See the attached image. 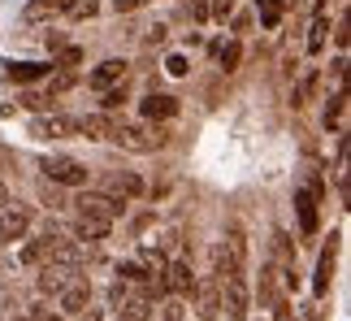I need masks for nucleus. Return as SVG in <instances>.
<instances>
[{"label":"nucleus","instance_id":"f257e3e1","mask_svg":"<svg viewBox=\"0 0 351 321\" xmlns=\"http://www.w3.org/2000/svg\"><path fill=\"white\" fill-rule=\"evenodd\" d=\"M217 309H226V321H247L252 296H247V283H243V274L221 278V283H217Z\"/></svg>","mask_w":351,"mask_h":321},{"label":"nucleus","instance_id":"f03ea898","mask_svg":"<svg viewBox=\"0 0 351 321\" xmlns=\"http://www.w3.org/2000/svg\"><path fill=\"white\" fill-rule=\"evenodd\" d=\"M117 148H126V152H152L165 143V130H156V135H147V130L139 126H126V122H113V135H109Z\"/></svg>","mask_w":351,"mask_h":321},{"label":"nucleus","instance_id":"7ed1b4c3","mask_svg":"<svg viewBox=\"0 0 351 321\" xmlns=\"http://www.w3.org/2000/svg\"><path fill=\"white\" fill-rule=\"evenodd\" d=\"M39 169H44V178L61 182V187H83L87 182V165H83V160H74V156H48Z\"/></svg>","mask_w":351,"mask_h":321},{"label":"nucleus","instance_id":"20e7f679","mask_svg":"<svg viewBox=\"0 0 351 321\" xmlns=\"http://www.w3.org/2000/svg\"><path fill=\"white\" fill-rule=\"evenodd\" d=\"M74 209H78V217L117 222V213H121V200H113V195H96V191H83V195L74 200Z\"/></svg>","mask_w":351,"mask_h":321},{"label":"nucleus","instance_id":"39448f33","mask_svg":"<svg viewBox=\"0 0 351 321\" xmlns=\"http://www.w3.org/2000/svg\"><path fill=\"white\" fill-rule=\"evenodd\" d=\"M31 135L35 139H70L78 135V117H61V113H44L31 122Z\"/></svg>","mask_w":351,"mask_h":321},{"label":"nucleus","instance_id":"423d86ee","mask_svg":"<svg viewBox=\"0 0 351 321\" xmlns=\"http://www.w3.org/2000/svg\"><path fill=\"white\" fill-rule=\"evenodd\" d=\"M160 287L173 291V296H191V291H195V274H191V265H186V261H165Z\"/></svg>","mask_w":351,"mask_h":321},{"label":"nucleus","instance_id":"0eeeda50","mask_svg":"<svg viewBox=\"0 0 351 321\" xmlns=\"http://www.w3.org/2000/svg\"><path fill=\"white\" fill-rule=\"evenodd\" d=\"M87 304H91L87 278H70V283L61 287V309H65V313H87Z\"/></svg>","mask_w":351,"mask_h":321},{"label":"nucleus","instance_id":"6e6552de","mask_svg":"<svg viewBox=\"0 0 351 321\" xmlns=\"http://www.w3.org/2000/svg\"><path fill=\"white\" fill-rule=\"evenodd\" d=\"M317 195H321V187H304L300 195H295V209H300V226H304V235H313L317 230Z\"/></svg>","mask_w":351,"mask_h":321},{"label":"nucleus","instance_id":"1a4fd4ad","mask_svg":"<svg viewBox=\"0 0 351 321\" xmlns=\"http://www.w3.org/2000/svg\"><path fill=\"white\" fill-rule=\"evenodd\" d=\"M139 109H143V117H152V122H165V117L178 113V100L165 96V91H152V96H147V100L139 104Z\"/></svg>","mask_w":351,"mask_h":321},{"label":"nucleus","instance_id":"9d476101","mask_svg":"<svg viewBox=\"0 0 351 321\" xmlns=\"http://www.w3.org/2000/svg\"><path fill=\"white\" fill-rule=\"evenodd\" d=\"M195 313H199V321H213L217 317V283H195Z\"/></svg>","mask_w":351,"mask_h":321},{"label":"nucleus","instance_id":"9b49d317","mask_svg":"<svg viewBox=\"0 0 351 321\" xmlns=\"http://www.w3.org/2000/svg\"><path fill=\"white\" fill-rule=\"evenodd\" d=\"M78 135H83V139H109V135H113V117H109V113L78 117Z\"/></svg>","mask_w":351,"mask_h":321},{"label":"nucleus","instance_id":"f8f14e48","mask_svg":"<svg viewBox=\"0 0 351 321\" xmlns=\"http://www.w3.org/2000/svg\"><path fill=\"white\" fill-rule=\"evenodd\" d=\"M26 226H31V217H26V209H5V213H0V230H5V243H9V239H22L26 235Z\"/></svg>","mask_w":351,"mask_h":321},{"label":"nucleus","instance_id":"ddd939ff","mask_svg":"<svg viewBox=\"0 0 351 321\" xmlns=\"http://www.w3.org/2000/svg\"><path fill=\"white\" fill-rule=\"evenodd\" d=\"M65 283H70V270H65V265H44V270H39V291H44V296H61Z\"/></svg>","mask_w":351,"mask_h":321},{"label":"nucleus","instance_id":"4468645a","mask_svg":"<svg viewBox=\"0 0 351 321\" xmlns=\"http://www.w3.org/2000/svg\"><path fill=\"white\" fill-rule=\"evenodd\" d=\"M109 191H113V200L121 195V204H126V200L143 195V182H139V174H113V178H109Z\"/></svg>","mask_w":351,"mask_h":321},{"label":"nucleus","instance_id":"2eb2a0df","mask_svg":"<svg viewBox=\"0 0 351 321\" xmlns=\"http://www.w3.org/2000/svg\"><path fill=\"white\" fill-rule=\"evenodd\" d=\"M117 78H126V61L121 57H113V61H104V65H96V74H91V87H104L109 91Z\"/></svg>","mask_w":351,"mask_h":321},{"label":"nucleus","instance_id":"dca6fc26","mask_svg":"<svg viewBox=\"0 0 351 321\" xmlns=\"http://www.w3.org/2000/svg\"><path fill=\"white\" fill-rule=\"evenodd\" d=\"M147 309H152V300H143V296H130V300H121V304H117L113 321H147Z\"/></svg>","mask_w":351,"mask_h":321},{"label":"nucleus","instance_id":"f3484780","mask_svg":"<svg viewBox=\"0 0 351 321\" xmlns=\"http://www.w3.org/2000/svg\"><path fill=\"white\" fill-rule=\"evenodd\" d=\"M334 252H339V243H334V235H330V248L321 252V265H317V278H313V291H317V296H326V287H330V274H334Z\"/></svg>","mask_w":351,"mask_h":321},{"label":"nucleus","instance_id":"a211bd4d","mask_svg":"<svg viewBox=\"0 0 351 321\" xmlns=\"http://www.w3.org/2000/svg\"><path fill=\"white\" fill-rule=\"evenodd\" d=\"M326 126H330V130H347V91H339V96L330 100V109H326Z\"/></svg>","mask_w":351,"mask_h":321},{"label":"nucleus","instance_id":"6ab92c4d","mask_svg":"<svg viewBox=\"0 0 351 321\" xmlns=\"http://www.w3.org/2000/svg\"><path fill=\"white\" fill-rule=\"evenodd\" d=\"M100 13V0H65V18L70 22H87Z\"/></svg>","mask_w":351,"mask_h":321},{"label":"nucleus","instance_id":"aec40b11","mask_svg":"<svg viewBox=\"0 0 351 321\" xmlns=\"http://www.w3.org/2000/svg\"><path fill=\"white\" fill-rule=\"evenodd\" d=\"M52 65H35V61H22V65H9V78H18V83H35V78H44Z\"/></svg>","mask_w":351,"mask_h":321},{"label":"nucleus","instance_id":"412c9836","mask_svg":"<svg viewBox=\"0 0 351 321\" xmlns=\"http://www.w3.org/2000/svg\"><path fill=\"white\" fill-rule=\"evenodd\" d=\"M113 230V222H96V217H78V239H104Z\"/></svg>","mask_w":351,"mask_h":321},{"label":"nucleus","instance_id":"4be33fe9","mask_svg":"<svg viewBox=\"0 0 351 321\" xmlns=\"http://www.w3.org/2000/svg\"><path fill=\"white\" fill-rule=\"evenodd\" d=\"M326 31H330V18H326V13H317L313 35H308V52H321V48H326Z\"/></svg>","mask_w":351,"mask_h":321},{"label":"nucleus","instance_id":"5701e85b","mask_svg":"<svg viewBox=\"0 0 351 321\" xmlns=\"http://www.w3.org/2000/svg\"><path fill=\"white\" fill-rule=\"evenodd\" d=\"M278 274H282L278 265H269V270L261 274V296H265V300H274V304H278Z\"/></svg>","mask_w":351,"mask_h":321},{"label":"nucleus","instance_id":"b1692460","mask_svg":"<svg viewBox=\"0 0 351 321\" xmlns=\"http://www.w3.org/2000/svg\"><path fill=\"white\" fill-rule=\"evenodd\" d=\"M239 57H243V48L234 44V39H230V44H221V48H217V61H221V70H239Z\"/></svg>","mask_w":351,"mask_h":321},{"label":"nucleus","instance_id":"393cba45","mask_svg":"<svg viewBox=\"0 0 351 321\" xmlns=\"http://www.w3.org/2000/svg\"><path fill=\"white\" fill-rule=\"evenodd\" d=\"M261 22L265 26H278L282 22V0H265V5H261Z\"/></svg>","mask_w":351,"mask_h":321},{"label":"nucleus","instance_id":"a878e982","mask_svg":"<svg viewBox=\"0 0 351 321\" xmlns=\"http://www.w3.org/2000/svg\"><path fill=\"white\" fill-rule=\"evenodd\" d=\"M213 18H217V22H226V18H230V13H234V0H213Z\"/></svg>","mask_w":351,"mask_h":321},{"label":"nucleus","instance_id":"bb28decb","mask_svg":"<svg viewBox=\"0 0 351 321\" xmlns=\"http://www.w3.org/2000/svg\"><path fill=\"white\" fill-rule=\"evenodd\" d=\"M78 61H83V52H78V48H65L61 52V70H74Z\"/></svg>","mask_w":351,"mask_h":321},{"label":"nucleus","instance_id":"cd10ccee","mask_svg":"<svg viewBox=\"0 0 351 321\" xmlns=\"http://www.w3.org/2000/svg\"><path fill=\"white\" fill-rule=\"evenodd\" d=\"M121 100H126V91H121V87H109V91H104V109H117Z\"/></svg>","mask_w":351,"mask_h":321},{"label":"nucleus","instance_id":"c85d7f7f","mask_svg":"<svg viewBox=\"0 0 351 321\" xmlns=\"http://www.w3.org/2000/svg\"><path fill=\"white\" fill-rule=\"evenodd\" d=\"M278 257H282V265H295V252L287 243V235H278Z\"/></svg>","mask_w":351,"mask_h":321},{"label":"nucleus","instance_id":"c756f323","mask_svg":"<svg viewBox=\"0 0 351 321\" xmlns=\"http://www.w3.org/2000/svg\"><path fill=\"white\" fill-rule=\"evenodd\" d=\"M70 83H74V78H70V74H61V78H52V83H48V96H61V91H65V87H70Z\"/></svg>","mask_w":351,"mask_h":321},{"label":"nucleus","instance_id":"7c9ffc66","mask_svg":"<svg viewBox=\"0 0 351 321\" xmlns=\"http://www.w3.org/2000/svg\"><path fill=\"white\" fill-rule=\"evenodd\" d=\"M165 65H169V74H186V57H169Z\"/></svg>","mask_w":351,"mask_h":321},{"label":"nucleus","instance_id":"2f4dec72","mask_svg":"<svg viewBox=\"0 0 351 321\" xmlns=\"http://www.w3.org/2000/svg\"><path fill=\"white\" fill-rule=\"evenodd\" d=\"M113 5H117V13H130V9H139L143 0H113Z\"/></svg>","mask_w":351,"mask_h":321},{"label":"nucleus","instance_id":"473e14b6","mask_svg":"<svg viewBox=\"0 0 351 321\" xmlns=\"http://www.w3.org/2000/svg\"><path fill=\"white\" fill-rule=\"evenodd\" d=\"M191 13H195V22H204V18H208V5H204V0H195Z\"/></svg>","mask_w":351,"mask_h":321},{"label":"nucleus","instance_id":"72a5a7b5","mask_svg":"<svg viewBox=\"0 0 351 321\" xmlns=\"http://www.w3.org/2000/svg\"><path fill=\"white\" fill-rule=\"evenodd\" d=\"M165 321H182V309H178V304H169V309H165Z\"/></svg>","mask_w":351,"mask_h":321},{"label":"nucleus","instance_id":"f704fd0d","mask_svg":"<svg viewBox=\"0 0 351 321\" xmlns=\"http://www.w3.org/2000/svg\"><path fill=\"white\" fill-rule=\"evenodd\" d=\"M9 209V191H5V182H0V213Z\"/></svg>","mask_w":351,"mask_h":321},{"label":"nucleus","instance_id":"c9c22d12","mask_svg":"<svg viewBox=\"0 0 351 321\" xmlns=\"http://www.w3.org/2000/svg\"><path fill=\"white\" fill-rule=\"evenodd\" d=\"M83 321H100V313H96V309H87V313H83Z\"/></svg>","mask_w":351,"mask_h":321},{"label":"nucleus","instance_id":"e433bc0d","mask_svg":"<svg viewBox=\"0 0 351 321\" xmlns=\"http://www.w3.org/2000/svg\"><path fill=\"white\" fill-rule=\"evenodd\" d=\"M0 243H5V230H0Z\"/></svg>","mask_w":351,"mask_h":321}]
</instances>
